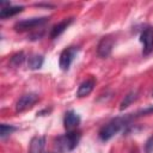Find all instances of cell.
<instances>
[{
	"label": "cell",
	"instance_id": "cell-1",
	"mask_svg": "<svg viewBox=\"0 0 153 153\" xmlns=\"http://www.w3.org/2000/svg\"><path fill=\"white\" fill-rule=\"evenodd\" d=\"M127 122H128V118H122V117H116L111 120L99 129V133H98L99 139L102 141L110 140L112 136H115L118 131H121L127 126Z\"/></svg>",
	"mask_w": 153,
	"mask_h": 153
},
{
	"label": "cell",
	"instance_id": "cell-2",
	"mask_svg": "<svg viewBox=\"0 0 153 153\" xmlns=\"http://www.w3.org/2000/svg\"><path fill=\"white\" fill-rule=\"evenodd\" d=\"M80 137H81V134L76 130H71L68 131L67 134L65 135H61L59 136L56 140H55V146L60 149V151H63V152H69V151H73L79 141H80Z\"/></svg>",
	"mask_w": 153,
	"mask_h": 153
},
{
	"label": "cell",
	"instance_id": "cell-3",
	"mask_svg": "<svg viewBox=\"0 0 153 153\" xmlns=\"http://www.w3.org/2000/svg\"><path fill=\"white\" fill-rule=\"evenodd\" d=\"M48 20H49L48 17H35V18L23 19V20L17 22V23L14 24L13 29H14L17 32H24V31L33 30L35 27H39V26L44 25Z\"/></svg>",
	"mask_w": 153,
	"mask_h": 153
},
{
	"label": "cell",
	"instance_id": "cell-4",
	"mask_svg": "<svg viewBox=\"0 0 153 153\" xmlns=\"http://www.w3.org/2000/svg\"><path fill=\"white\" fill-rule=\"evenodd\" d=\"M79 51V48L78 47H68L66 49H63L60 54V59H59V65H60V68L62 71H68L73 60L75 59L76 54Z\"/></svg>",
	"mask_w": 153,
	"mask_h": 153
},
{
	"label": "cell",
	"instance_id": "cell-5",
	"mask_svg": "<svg viewBox=\"0 0 153 153\" xmlns=\"http://www.w3.org/2000/svg\"><path fill=\"white\" fill-rule=\"evenodd\" d=\"M38 102V94L35 92L25 93L23 94L16 103V111L17 112H23L30 108H32L36 103Z\"/></svg>",
	"mask_w": 153,
	"mask_h": 153
},
{
	"label": "cell",
	"instance_id": "cell-6",
	"mask_svg": "<svg viewBox=\"0 0 153 153\" xmlns=\"http://www.w3.org/2000/svg\"><path fill=\"white\" fill-rule=\"evenodd\" d=\"M115 45V38L112 36H104L103 38H100L98 45H97V54L99 57L102 59H106L110 56L112 49Z\"/></svg>",
	"mask_w": 153,
	"mask_h": 153
},
{
	"label": "cell",
	"instance_id": "cell-7",
	"mask_svg": "<svg viewBox=\"0 0 153 153\" xmlns=\"http://www.w3.org/2000/svg\"><path fill=\"white\" fill-rule=\"evenodd\" d=\"M0 5H1V8H0V18L1 19L13 17L24 10V6L12 5L10 1H0Z\"/></svg>",
	"mask_w": 153,
	"mask_h": 153
},
{
	"label": "cell",
	"instance_id": "cell-8",
	"mask_svg": "<svg viewBox=\"0 0 153 153\" xmlns=\"http://www.w3.org/2000/svg\"><path fill=\"white\" fill-rule=\"evenodd\" d=\"M140 42L142 43V53L145 55L149 54L153 50V29L146 27L140 33Z\"/></svg>",
	"mask_w": 153,
	"mask_h": 153
},
{
	"label": "cell",
	"instance_id": "cell-9",
	"mask_svg": "<svg viewBox=\"0 0 153 153\" xmlns=\"http://www.w3.org/2000/svg\"><path fill=\"white\" fill-rule=\"evenodd\" d=\"M80 116L74 111V110H69L65 114V117H63V126L65 128L71 131V130H74L79 124H80Z\"/></svg>",
	"mask_w": 153,
	"mask_h": 153
},
{
	"label": "cell",
	"instance_id": "cell-10",
	"mask_svg": "<svg viewBox=\"0 0 153 153\" xmlns=\"http://www.w3.org/2000/svg\"><path fill=\"white\" fill-rule=\"evenodd\" d=\"M45 137L44 136H33L30 141L27 153H44Z\"/></svg>",
	"mask_w": 153,
	"mask_h": 153
},
{
	"label": "cell",
	"instance_id": "cell-11",
	"mask_svg": "<svg viewBox=\"0 0 153 153\" xmlns=\"http://www.w3.org/2000/svg\"><path fill=\"white\" fill-rule=\"evenodd\" d=\"M72 22H73V18H68V19H65V20L57 23L56 25H54L53 29L50 30V33H49L50 38L54 39V38H56V37H59V36L72 24Z\"/></svg>",
	"mask_w": 153,
	"mask_h": 153
},
{
	"label": "cell",
	"instance_id": "cell-12",
	"mask_svg": "<svg viewBox=\"0 0 153 153\" xmlns=\"http://www.w3.org/2000/svg\"><path fill=\"white\" fill-rule=\"evenodd\" d=\"M93 87H94V81L93 80H86V81L80 84V86H79V88L76 91V96L79 98L86 97V96H88L92 92Z\"/></svg>",
	"mask_w": 153,
	"mask_h": 153
},
{
	"label": "cell",
	"instance_id": "cell-13",
	"mask_svg": "<svg viewBox=\"0 0 153 153\" xmlns=\"http://www.w3.org/2000/svg\"><path fill=\"white\" fill-rule=\"evenodd\" d=\"M44 57L39 54H32L27 59V67L30 69H39L43 66Z\"/></svg>",
	"mask_w": 153,
	"mask_h": 153
},
{
	"label": "cell",
	"instance_id": "cell-14",
	"mask_svg": "<svg viewBox=\"0 0 153 153\" xmlns=\"http://www.w3.org/2000/svg\"><path fill=\"white\" fill-rule=\"evenodd\" d=\"M136 98H137V91H136V90H133V91L128 92V93L124 96V98L122 99L121 104H120V110L122 111V110L127 109L131 103H134V102L136 100Z\"/></svg>",
	"mask_w": 153,
	"mask_h": 153
},
{
	"label": "cell",
	"instance_id": "cell-15",
	"mask_svg": "<svg viewBox=\"0 0 153 153\" xmlns=\"http://www.w3.org/2000/svg\"><path fill=\"white\" fill-rule=\"evenodd\" d=\"M25 59H26L25 54H24L23 51H19V53L14 54V55L11 57L10 63H11V66H13V67H19V66L23 65V62L25 61Z\"/></svg>",
	"mask_w": 153,
	"mask_h": 153
},
{
	"label": "cell",
	"instance_id": "cell-16",
	"mask_svg": "<svg viewBox=\"0 0 153 153\" xmlns=\"http://www.w3.org/2000/svg\"><path fill=\"white\" fill-rule=\"evenodd\" d=\"M17 130V127H14V126H12V124H6V123H2L1 126H0V136H1V139H5L6 136H8V135H11L13 131H16Z\"/></svg>",
	"mask_w": 153,
	"mask_h": 153
},
{
	"label": "cell",
	"instance_id": "cell-17",
	"mask_svg": "<svg viewBox=\"0 0 153 153\" xmlns=\"http://www.w3.org/2000/svg\"><path fill=\"white\" fill-rule=\"evenodd\" d=\"M145 153H153V136L147 139L145 143Z\"/></svg>",
	"mask_w": 153,
	"mask_h": 153
},
{
	"label": "cell",
	"instance_id": "cell-18",
	"mask_svg": "<svg viewBox=\"0 0 153 153\" xmlns=\"http://www.w3.org/2000/svg\"><path fill=\"white\" fill-rule=\"evenodd\" d=\"M49 153H54V152H49Z\"/></svg>",
	"mask_w": 153,
	"mask_h": 153
},
{
	"label": "cell",
	"instance_id": "cell-19",
	"mask_svg": "<svg viewBox=\"0 0 153 153\" xmlns=\"http://www.w3.org/2000/svg\"><path fill=\"white\" fill-rule=\"evenodd\" d=\"M152 97H153V92H152Z\"/></svg>",
	"mask_w": 153,
	"mask_h": 153
}]
</instances>
